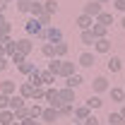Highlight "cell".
<instances>
[{
  "instance_id": "ba28073f",
  "label": "cell",
  "mask_w": 125,
  "mask_h": 125,
  "mask_svg": "<svg viewBox=\"0 0 125 125\" xmlns=\"http://www.w3.org/2000/svg\"><path fill=\"white\" fill-rule=\"evenodd\" d=\"M27 104H29V101H27L22 94H17V92L10 96V111H17V108H22V106H27Z\"/></svg>"
},
{
  "instance_id": "bcb514c9",
  "label": "cell",
  "mask_w": 125,
  "mask_h": 125,
  "mask_svg": "<svg viewBox=\"0 0 125 125\" xmlns=\"http://www.w3.org/2000/svg\"><path fill=\"white\" fill-rule=\"evenodd\" d=\"M7 41H12V34H2L0 31V46H5Z\"/></svg>"
},
{
  "instance_id": "52a82bcc",
  "label": "cell",
  "mask_w": 125,
  "mask_h": 125,
  "mask_svg": "<svg viewBox=\"0 0 125 125\" xmlns=\"http://www.w3.org/2000/svg\"><path fill=\"white\" fill-rule=\"evenodd\" d=\"M62 104H70V106H75V89H70V87H62L60 92H58Z\"/></svg>"
},
{
  "instance_id": "4316f807",
  "label": "cell",
  "mask_w": 125,
  "mask_h": 125,
  "mask_svg": "<svg viewBox=\"0 0 125 125\" xmlns=\"http://www.w3.org/2000/svg\"><path fill=\"white\" fill-rule=\"evenodd\" d=\"M60 62H62V58H55V55H53V58H51V62H48V72H53V75H55V77H58V72H60Z\"/></svg>"
},
{
  "instance_id": "f6af8a7d",
  "label": "cell",
  "mask_w": 125,
  "mask_h": 125,
  "mask_svg": "<svg viewBox=\"0 0 125 125\" xmlns=\"http://www.w3.org/2000/svg\"><path fill=\"white\" fill-rule=\"evenodd\" d=\"M113 7L118 12H125V0H113Z\"/></svg>"
},
{
  "instance_id": "11a10c76",
  "label": "cell",
  "mask_w": 125,
  "mask_h": 125,
  "mask_svg": "<svg viewBox=\"0 0 125 125\" xmlns=\"http://www.w3.org/2000/svg\"><path fill=\"white\" fill-rule=\"evenodd\" d=\"M5 2H15V0H5Z\"/></svg>"
},
{
  "instance_id": "ee69618b",
  "label": "cell",
  "mask_w": 125,
  "mask_h": 125,
  "mask_svg": "<svg viewBox=\"0 0 125 125\" xmlns=\"http://www.w3.org/2000/svg\"><path fill=\"white\" fill-rule=\"evenodd\" d=\"M7 67H10V58H7V55H0V72L7 70Z\"/></svg>"
},
{
  "instance_id": "484cf974",
  "label": "cell",
  "mask_w": 125,
  "mask_h": 125,
  "mask_svg": "<svg viewBox=\"0 0 125 125\" xmlns=\"http://www.w3.org/2000/svg\"><path fill=\"white\" fill-rule=\"evenodd\" d=\"M27 108H29V118H41V113H43V106L41 104H27Z\"/></svg>"
},
{
  "instance_id": "f1b7e54d",
  "label": "cell",
  "mask_w": 125,
  "mask_h": 125,
  "mask_svg": "<svg viewBox=\"0 0 125 125\" xmlns=\"http://www.w3.org/2000/svg\"><path fill=\"white\" fill-rule=\"evenodd\" d=\"M53 46H55V58H65L67 51H70V46H67L65 41H58V43H53Z\"/></svg>"
},
{
  "instance_id": "8992f818",
  "label": "cell",
  "mask_w": 125,
  "mask_h": 125,
  "mask_svg": "<svg viewBox=\"0 0 125 125\" xmlns=\"http://www.w3.org/2000/svg\"><path fill=\"white\" fill-rule=\"evenodd\" d=\"M92 89H94V94H104V92H108V89H111V84H108V79H106V77H96L92 82Z\"/></svg>"
},
{
  "instance_id": "8d00e7d4",
  "label": "cell",
  "mask_w": 125,
  "mask_h": 125,
  "mask_svg": "<svg viewBox=\"0 0 125 125\" xmlns=\"http://www.w3.org/2000/svg\"><path fill=\"white\" fill-rule=\"evenodd\" d=\"M17 2V12H22V15H29V0H15Z\"/></svg>"
},
{
  "instance_id": "60d3db41",
  "label": "cell",
  "mask_w": 125,
  "mask_h": 125,
  "mask_svg": "<svg viewBox=\"0 0 125 125\" xmlns=\"http://www.w3.org/2000/svg\"><path fill=\"white\" fill-rule=\"evenodd\" d=\"M24 60H27V55H22V53H12V55H10V62H12V65H22Z\"/></svg>"
},
{
  "instance_id": "ab89813d",
  "label": "cell",
  "mask_w": 125,
  "mask_h": 125,
  "mask_svg": "<svg viewBox=\"0 0 125 125\" xmlns=\"http://www.w3.org/2000/svg\"><path fill=\"white\" fill-rule=\"evenodd\" d=\"M12 53H17V43H15V39H12V41H7V43H5V55H7V58H10V55H12Z\"/></svg>"
},
{
  "instance_id": "74e56055",
  "label": "cell",
  "mask_w": 125,
  "mask_h": 125,
  "mask_svg": "<svg viewBox=\"0 0 125 125\" xmlns=\"http://www.w3.org/2000/svg\"><path fill=\"white\" fill-rule=\"evenodd\" d=\"M43 96H46V87H34V96H31V101H43Z\"/></svg>"
},
{
  "instance_id": "6da1fadb",
  "label": "cell",
  "mask_w": 125,
  "mask_h": 125,
  "mask_svg": "<svg viewBox=\"0 0 125 125\" xmlns=\"http://www.w3.org/2000/svg\"><path fill=\"white\" fill-rule=\"evenodd\" d=\"M43 101H46L51 108H55V111L62 106L60 96H58V89H53V87H46V96H43Z\"/></svg>"
},
{
  "instance_id": "603a6c76",
  "label": "cell",
  "mask_w": 125,
  "mask_h": 125,
  "mask_svg": "<svg viewBox=\"0 0 125 125\" xmlns=\"http://www.w3.org/2000/svg\"><path fill=\"white\" fill-rule=\"evenodd\" d=\"M89 113H92V111L87 108V106H75V111H72V115H75V120H77V123H82Z\"/></svg>"
},
{
  "instance_id": "f546056e",
  "label": "cell",
  "mask_w": 125,
  "mask_h": 125,
  "mask_svg": "<svg viewBox=\"0 0 125 125\" xmlns=\"http://www.w3.org/2000/svg\"><path fill=\"white\" fill-rule=\"evenodd\" d=\"M72 111H75V106H70V104H62L60 108H58V118H72Z\"/></svg>"
},
{
  "instance_id": "9f6ffc18",
  "label": "cell",
  "mask_w": 125,
  "mask_h": 125,
  "mask_svg": "<svg viewBox=\"0 0 125 125\" xmlns=\"http://www.w3.org/2000/svg\"><path fill=\"white\" fill-rule=\"evenodd\" d=\"M29 2H34V0H29Z\"/></svg>"
},
{
  "instance_id": "8fae6325",
  "label": "cell",
  "mask_w": 125,
  "mask_h": 125,
  "mask_svg": "<svg viewBox=\"0 0 125 125\" xmlns=\"http://www.w3.org/2000/svg\"><path fill=\"white\" fill-rule=\"evenodd\" d=\"M79 84H84V77L75 72V75H70V77H65V87H70V89H77Z\"/></svg>"
},
{
  "instance_id": "816d5d0a",
  "label": "cell",
  "mask_w": 125,
  "mask_h": 125,
  "mask_svg": "<svg viewBox=\"0 0 125 125\" xmlns=\"http://www.w3.org/2000/svg\"><path fill=\"white\" fill-rule=\"evenodd\" d=\"M96 2H101V5H108L111 0H96Z\"/></svg>"
},
{
  "instance_id": "44dd1931",
  "label": "cell",
  "mask_w": 125,
  "mask_h": 125,
  "mask_svg": "<svg viewBox=\"0 0 125 125\" xmlns=\"http://www.w3.org/2000/svg\"><path fill=\"white\" fill-rule=\"evenodd\" d=\"M94 62H96V60H94V53H82V55L77 58V65H79V67H92Z\"/></svg>"
},
{
  "instance_id": "5b68a950",
  "label": "cell",
  "mask_w": 125,
  "mask_h": 125,
  "mask_svg": "<svg viewBox=\"0 0 125 125\" xmlns=\"http://www.w3.org/2000/svg\"><path fill=\"white\" fill-rule=\"evenodd\" d=\"M41 29H43V27L39 24V19H36V17H29V19H27V24H24V31H27V36H36Z\"/></svg>"
},
{
  "instance_id": "7c38bea8",
  "label": "cell",
  "mask_w": 125,
  "mask_h": 125,
  "mask_svg": "<svg viewBox=\"0 0 125 125\" xmlns=\"http://www.w3.org/2000/svg\"><path fill=\"white\" fill-rule=\"evenodd\" d=\"M39 120H46V123H53V120H58V111L51 108V106H43V113H41V118Z\"/></svg>"
},
{
  "instance_id": "30bf717a",
  "label": "cell",
  "mask_w": 125,
  "mask_h": 125,
  "mask_svg": "<svg viewBox=\"0 0 125 125\" xmlns=\"http://www.w3.org/2000/svg\"><path fill=\"white\" fill-rule=\"evenodd\" d=\"M15 92H17L15 79H2V82H0V94H7V96H12Z\"/></svg>"
},
{
  "instance_id": "9a60e30c",
  "label": "cell",
  "mask_w": 125,
  "mask_h": 125,
  "mask_svg": "<svg viewBox=\"0 0 125 125\" xmlns=\"http://www.w3.org/2000/svg\"><path fill=\"white\" fill-rule=\"evenodd\" d=\"M94 51H96V53H108L111 51V41L108 39H96V41H94Z\"/></svg>"
},
{
  "instance_id": "d590c367",
  "label": "cell",
  "mask_w": 125,
  "mask_h": 125,
  "mask_svg": "<svg viewBox=\"0 0 125 125\" xmlns=\"http://www.w3.org/2000/svg\"><path fill=\"white\" fill-rule=\"evenodd\" d=\"M43 10H46L48 15H55L58 12V0H46L43 2Z\"/></svg>"
},
{
  "instance_id": "d4e9b609",
  "label": "cell",
  "mask_w": 125,
  "mask_h": 125,
  "mask_svg": "<svg viewBox=\"0 0 125 125\" xmlns=\"http://www.w3.org/2000/svg\"><path fill=\"white\" fill-rule=\"evenodd\" d=\"M12 123H15V113L10 108L0 111V125H12Z\"/></svg>"
},
{
  "instance_id": "681fc988",
  "label": "cell",
  "mask_w": 125,
  "mask_h": 125,
  "mask_svg": "<svg viewBox=\"0 0 125 125\" xmlns=\"http://www.w3.org/2000/svg\"><path fill=\"white\" fill-rule=\"evenodd\" d=\"M5 22H7V19H5V15H2V12H0V27H2V24H5Z\"/></svg>"
},
{
  "instance_id": "e0dca14e",
  "label": "cell",
  "mask_w": 125,
  "mask_h": 125,
  "mask_svg": "<svg viewBox=\"0 0 125 125\" xmlns=\"http://www.w3.org/2000/svg\"><path fill=\"white\" fill-rule=\"evenodd\" d=\"M27 82H29L31 87H43V82H41V70L36 67L34 72H29V75H27Z\"/></svg>"
},
{
  "instance_id": "9c48e42d",
  "label": "cell",
  "mask_w": 125,
  "mask_h": 125,
  "mask_svg": "<svg viewBox=\"0 0 125 125\" xmlns=\"http://www.w3.org/2000/svg\"><path fill=\"white\" fill-rule=\"evenodd\" d=\"M96 24H104L106 29H111V24H113V15L111 12H106V10H101L99 15H96V19H94Z\"/></svg>"
},
{
  "instance_id": "277c9868",
  "label": "cell",
  "mask_w": 125,
  "mask_h": 125,
  "mask_svg": "<svg viewBox=\"0 0 125 125\" xmlns=\"http://www.w3.org/2000/svg\"><path fill=\"white\" fill-rule=\"evenodd\" d=\"M17 53H22V55H29L31 51H34V43H31L29 36H24V39H17Z\"/></svg>"
},
{
  "instance_id": "f907efd6",
  "label": "cell",
  "mask_w": 125,
  "mask_h": 125,
  "mask_svg": "<svg viewBox=\"0 0 125 125\" xmlns=\"http://www.w3.org/2000/svg\"><path fill=\"white\" fill-rule=\"evenodd\" d=\"M120 113H123V115H125V101H123V104H120Z\"/></svg>"
},
{
  "instance_id": "db71d44e",
  "label": "cell",
  "mask_w": 125,
  "mask_h": 125,
  "mask_svg": "<svg viewBox=\"0 0 125 125\" xmlns=\"http://www.w3.org/2000/svg\"><path fill=\"white\" fill-rule=\"evenodd\" d=\"M12 125H22V123H19V120H15V123H12Z\"/></svg>"
},
{
  "instance_id": "d6a6232c",
  "label": "cell",
  "mask_w": 125,
  "mask_h": 125,
  "mask_svg": "<svg viewBox=\"0 0 125 125\" xmlns=\"http://www.w3.org/2000/svg\"><path fill=\"white\" fill-rule=\"evenodd\" d=\"M41 53H43L46 58H53V55H55V46H53L51 41H46V43H41Z\"/></svg>"
},
{
  "instance_id": "f35d334b",
  "label": "cell",
  "mask_w": 125,
  "mask_h": 125,
  "mask_svg": "<svg viewBox=\"0 0 125 125\" xmlns=\"http://www.w3.org/2000/svg\"><path fill=\"white\" fill-rule=\"evenodd\" d=\"M36 19H39V24H41V27H51V19H53V15L43 12V15H39Z\"/></svg>"
},
{
  "instance_id": "c3c4849f",
  "label": "cell",
  "mask_w": 125,
  "mask_h": 125,
  "mask_svg": "<svg viewBox=\"0 0 125 125\" xmlns=\"http://www.w3.org/2000/svg\"><path fill=\"white\" fill-rule=\"evenodd\" d=\"M5 10H7V2H5V0H0V12L5 15Z\"/></svg>"
},
{
  "instance_id": "cb8c5ba5",
  "label": "cell",
  "mask_w": 125,
  "mask_h": 125,
  "mask_svg": "<svg viewBox=\"0 0 125 125\" xmlns=\"http://www.w3.org/2000/svg\"><path fill=\"white\" fill-rule=\"evenodd\" d=\"M43 12H46V10H43V2H41V0H34L29 5V15L31 17H39V15H43Z\"/></svg>"
},
{
  "instance_id": "2e32d148",
  "label": "cell",
  "mask_w": 125,
  "mask_h": 125,
  "mask_svg": "<svg viewBox=\"0 0 125 125\" xmlns=\"http://www.w3.org/2000/svg\"><path fill=\"white\" fill-rule=\"evenodd\" d=\"M106 65H108V72H113V75H115V72H120V70H123V60H120V58H118V55H111V60L106 62Z\"/></svg>"
},
{
  "instance_id": "4dcf8cb0",
  "label": "cell",
  "mask_w": 125,
  "mask_h": 125,
  "mask_svg": "<svg viewBox=\"0 0 125 125\" xmlns=\"http://www.w3.org/2000/svg\"><path fill=\"white\" fill-rule=\"evenodd\" d=\"M17 70H19V72H22V75L27 77L29 72H34V70H36V65H34V62H29V60H24L22 65H17Z\"/></svg>"
},
{
  "instance_id": "ac0fdd59",
  "label": "cell",
  "mask_w": 125,
  "mask_h": 125,
  "mask_svg": "<svg viewBox=\"0 0 125 125\" xmlns=\"http://www.w3.org/2000/svg\"><path fill=\"white\" fill-rule=\"evenodd\" d=\"M46 31H48V41H51V43L62 41V31L58 29V27H46Z\"/></svg>"
},
{
  "instance_id": "7dc6e473",
  "label": "cell",
  "mask_w": 125,
  "mask_h": 125,
  "mask_svg": "<svg viewBox=\"0 0 125 125\" xmlns=\"http://www.w3.org/2000/svg\"><path fill=\"white\" fill-rule=\"evenodd\" d=\"M22 125H41L39 118H27V120H22Z\"/></svg>"
},
{
  "instance_id": "e575fe53",
  "label": "cell",
  "mask_w": 125,
  "mask_h": 125,
  "mask_svg": "<svg viewBox=\"0 0 125 125\" xmlns=\"http://www.w3.org/2000/svg\"><path fill=\"white\" fill-rule=\"evenodd\" d=\"M12 113H15V120H19V123H22V120H27V118H29V108H27V106H22V108H17V111H12Z\"/></svg>"
},
{
  "instance_id": "4fadbf2b",
  "label": "cell",
  "mask_w": 125,
  "mask_h": 125,
  "mask_svg": "<svg viewBox=\"0 0 125 125\" xmlns=\"http://www.w3.org/2000/svg\"><path fill=\"white\" fill-rule=\"evenodd\" d=\"M17 94H22L27 101H31V96H34V87H31L29 82H22V84L17 87Z\"/></svg>"
},
{
  "instance_id": "836d02e7",
  "label": "cell",
  "mask_w": 125,
  "mask_h": 125,
  "mask_svg": "<svg viewBox=\"0 0 125 125\" xmlns=\"http://www.w3.org/2000/svg\"><path fill=\"white\" fill-rule=\"evenodd\" d=\"M41 82H43V87H51V84L55 82V75L48 72V70H41Z\"/></svg>"
},
{
  "instance_id": "ffe728a7",
  "label": "cell",
  "mask_w": 125,
  "mask_h": 125,
  "mask_svg": "<svg viewBox=\"0 0 125 125\" xmlns=\"http://www.w3.org/2000/svg\"><path fill=\"white\" fill-rule=\"evenodd\" d=\"M75 22H77V27H79L82 31H84V29H92V27H94V19H92L89 15H79Z\"/></svg>"
},
{
  "instance_id": "b9f144b4",
  "label": "cell",
  "mask_w": 125,
  "mask_h": 125,
  "mask_svg": "<svg viewBox=\"0 0 125 125\" xmlns=\"http://www.w3.org/2000/svg\"><path fill=\"white\" fill-rule=\"evenodd\" d=\"M79 125H99V118H96L94 113H89V115H87V118H84Z\"/></svg>"
},
{
  "instance_id": "d6986e66",
  "label": "cell",
  "mask_w": 125,
  "mask_h": 125,
  "mask_svg": "<svg viewBox=\"0 0 125 125\" xmlns=\"http://www.w3.org/2000/svg\"><path fill=\"white\" fill-rule=\"evenodd\" d=\"M111 101H118V104H123L125 101V89L123 87H111Z\"/></svg>"
},
{
  "instance_id": "1f68e13d",
  "label": "cell",
  "mask_w": 125,
  "mask_h": 125,
  "mask_svg": "<svg viewBox=\"0 0 125 125\" xmlns=\"http://www.w3.org/2000/svg\"><path fill=\"white\" fill-rule=\"evenodd\" d=\"M79 39H82V43H84V46H94V41H96V39H94V34H92V29H84Z\"/></svg>"
},
{
  "instance_id": "83f0119b",
  "label": "cell",
  "mask_w": 125,
  "mask_h": 125,
  "mask_svg": "<svg viewBox=\"0 0 125 125\" xmlns=\"http://www.w3.org/2000/svg\"><path fill=\"white\" fill-rule=\"evenodd\" d=\"M92 34H94V39H106L108 29H106L104 24H96V22H94V27H92Z\"/></svg>"
},
{
  "instance_id": "7402d4cb",
  "label": "cell",
  "mask_w": 125,
  "mask_h": 125,
  "mask_svg": "<svg viewBox=\"0 0 125 125\" xmlns=\"http://www.w3.org/2000/svg\"><path fill=\"white\" fill-rule=\"evenodd\" d=\"M84 106H87L89 111H96V108H101V106H104V101H101V96H99V94H94V96L87 99V104H84Z\"/></svg>"
},
{
  "instance_id": "7bdbcfd3",
  "label": "cell",
  "mask_w": 125,
  "mask_h": 125,
  "mask_svg": "<svg viewBox=\"0 0 125 125\" xmlns=\"http://www.w3.org/2000/svg\"><path fill=\"white\" fill-rule=\"evenodd\" d=\"M5 108H10V96L0 94V111H5Z\"/></svg>"
},
{
  "instance_id": "5bb4252c",
  "label": "cell",
  "mask_w": 125,
  "mask_h": 125,
  "mask_svg": "<svg viewBox=\"0 0 125 125\" xmlns=\"http://www.w3.org/2000/svg\"><path fill=\"white\" fill-rule=\"evenodd\" d=\"M106 125H125V115L120 111H115V113H108V118H106Z\"/></svg>"
},
{
  "instance_id": "6f0895ef",
  "label": "cell",
  "mask_w": 125,
  "mask_h": 125,
  "mask_svg": "<svg viewBox=\"0 0 125 125\" xmlns=\"http://www.w3.org/2000/svg\"><path fill=\"white\" fill-rule=\"evenodd\" d=\"M75 125H79V123H75Z\"/></svg>"
},
{
  "instance_id": "f5cc1de1",
  "label": "cell",
  "mask_w": 125,
  "mask_h": 125,
  "mask_svg": "<svg viewBox=\"0 0 125 125\" xmlns=\"http://www.w3.org/2000/svg\"><path fill=\"white\" fill-rule=\"evenodd\" d=\"M120 27H123V29H125V17H123V19H120Z\"/></svg>"
},
{
  "instance_id": "7a4b0ae2",
  "label": "cell",
  "mask_w": 125,
  "mask_h": 125,
  "mask_svg": "<svg viewBox=\"0 0 125 125\" xmlns=\"http://www.w3.org/2000/svg\"><path fill=\"white\" fill-rule=\"evenodd\" d=\"M77 72V62H72V60H65L62 58V62H60V72H58V77H70V75H75Z\"/></svg>"
},
{
  "instance_id": "3957f363",
  "label": "cell",
  "mask_w": 125,
  "mask_h": 125,
  "mask_svg": "<svg viewBox=\"0 0 125 125\" xmlns=\"http://www.w3.org/2000/svg\"><path fill=\"white\" fill-rule=\"evenodd\" d=\"M104 10V5L101 2H96V0H89L87 5H84V10H82V15H89L92 19H96V15Z\"/></svg>"
}]
</instances>
